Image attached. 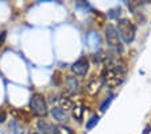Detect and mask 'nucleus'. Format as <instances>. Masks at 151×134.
Returning <instances> with one entry per match:
<instances>
[{"label": "nucleus", "mask_w": 151, "mask_h": 134, "mask_svg": "<svg viewBox=\"0 0 151 134\" xmlns=\"http://www.w3.org/2000/svg\"><path fill=\"white\" fill-rule=\"evenodd\" d=\"M126 69L116 62H111L101 72V81L109 88H116L124 81Z\"/></svg>", "instance_id": "nucleus-1"}, {"label": "nucleus", "mask_w": 151, "mask_h": 134, "mask_svg": "<svg viewBox=\"0 0 151 134\" xmlns=\"http://www.w3.org/2000/svg\"><path fill=\"white\" fill-rule=\"evenodd\" d=\"M116 30H117V33H119L120 38L126 42V43L132 42L134 38H135L136 27H135V25H134L129 19H127V18H123V19H120L119 22H117Z\"/></svg>", "instance_id": "nucleus-2"}, {"label": "nucleus", "mask_w": 151, "mask_h": 134, "mask_svg": "<svg viewBox=\"0 0 151 134\" xmlns=\"http://www.w3.org/2000/svg\"><path fill=\"white\" fill-rule=\"evenodd\" d=\"M105 39H107V43L111 50H113L115 53H122L123 51L122 38H120L119 33L113 25H108L105 27Z\"/></svg>", "instance_id": "nucleus-3"}, {"label": "nucleus", "mask_w": 151, "mask_h": 134, "mask_svg": "<svg viewBox=\"0 0 151 134\" xmlns=\"http://www.w3.org/2000/svg\"><path fill=\"white\" fill-rule=\"evenodd\" d=\"M30 109L31 112L39 118H43L47 115V104L42 93H32L30 100Z\"/></svg>", "instance_id": "nucleus-4"}, {"label": "nucleus", "mask_w": 151, "mask_h": 134, "mask_svg": "<svg viewBox=\"0 0 151 134\" xmlns=\"http://www.w3.org/2000/svg\"><path fill=\"white\" fill-rule=\"evenodd\" d=\"M89 70V60L85 56L80 57L77 61H74L72 64V72L76 76H85Z\"/></svg>", "instance_id": "nucleus-5"}, {"label": "nucleus", "mask_w": 151, "mask_h": 134, "mask_svg": "<svg viewBox=\"0 0 151 134\" xmlns=\"http://www.w3.org/2000/svg\"><path fill=\"white\" fill-rule=\"evenodd\" d=\"M101 85H103L101 77L92 76V77H89V80L86 81V85H85V91H86L89 95H96V93L100 91Z\"/></svg>", "instance_id": "nucleus-6"}, {"label": "nucleus", "mask_w": 151, "mask_h": 134, "mask_svg": "<svg viewBox=\"0 0 151 134\" xmlns=\"http://www.w3.org/2000/svg\"><path fill=\"white\" fill-rule=\"evenodd\" d=\"M66 84V91L69 93H78L81 91V84H80L78 79L74 76H68L65 80Z\"/></svg>", "instance_id": "nucleus-7"}, {"label": "nucleus", "mask_w": 151, "mask_h": 134, "mask_svg": "<svg viewBox=\"0 0 151 134\" xmlns=\"http://www.w3.org/2000/svg\"><path fill=\"white\" fill-rule=\"evenodd\" d=\"M38 129H39V131H41L42 134H54V129H55V126L54 125H51L50 122L45 121V119H39L37 123Z\"/></svg>", "instance_id": "nucleus-8"}, {"label": "nucleus", "mask_w": 151, "mask_h": 134, "mask_svg": "<svg viewBox=\"0 0 151 134\" xmlns=\"http://www.w3.org/2000/svg\"><path fill=\"white\" fill-rule=\"evenodd\" d=\"M51 115L54 117L55 121H60V122H66L68 121V118H69L68 112H66L63 109H61L60 106H55V107L51 109Z\"/></svg>", "instance_id": "nucleus-9"}, {"label": "nucleus", "mask_w": 151, "mask_h": 134, "mask_svg": "<svg viewBox=\"0 0 151 134\" xmlns=\"http://www.w3.org/2000/svg\"><path fill=\"white\" fill-rule=\"evenodd\" d=\"M58 103H60L61 109H63L65 111L66 110H72L74 107V102H73V99L69 95H61L60 99H58Z\"/></svg>", "instance_id": "nucleus-10"}, {"label": "nucleus", "mask_w": 151, "mask_h": 134, "mask_svg": "<svg viewBox=\"0 0 151 134\" xmlns=\"http://www.w3.org/2000/svg\"><path fill=\"white\" fill-rule=\"evenodd\" d=\"M72 111H73V118H74L76 121H81L82 114H84V106H82L81 103H77L72 109Z\"/></svg>", "instance_id": "nucleus-11"}, {"label": "nucleus", "mask_w": 151, "mask_h": 134, "mask_svg": "<svg viewBox=\"0 0 151 134\" xmlns=\"http://www.w3.org/2000/svg\"><path fill=\"white\" fill-rule=\"evenodd\" d=\"M88 42L89 46L92 49H99V45H100V37H99L96 33H91L88 37Z\"/></svg>", "instance_id": "nucleus-12"}, {"label": "nucleus", "mask_w": 151, "mask_h": 134, "mask_svg": "<svg viewBox=\"0 0 151 134\" xmlns=\"http://www.w3.org/2000/svg\"><path fill=\"white\" fill-rule=\"evenodd\" d=\"M54 134H74V131H73L69 126L61 125V126H55V129H54Z\"/></svg>", "instance_id": "nucleus-13"}, {"label": "nucleus", "mask_w": 151, "mask_h": 134, "mask_svg": "<svg viewBox=\"0 0 151 134\" xmlns=\"http://www.w3.org/2000/svg\"><path fill=\"white\" fill-rule=\"evenodd\" d=\"M97 122H99V117H97V115H93V117H92V118L86 122V129H88V130H91L94 125H97Z\"/></svg>", "instance_id": "nucleus-14"}, {"label": "nucleus", "mask_w": 151, "mask_h": 134, "mask_svg": "<svg viewBox=\"0 0 151 134\" xmlns=\"http://www.w3.org/2000/svg\"><path fill=\"white\" fill-rule=\"evenodd\" d=\"M112 98H113V95H111L109 98H107V99L104 100V103H103V104H101L100 110H101V111H103V112L105 111V110H107V107H108V106L111 104V102H112Z\"/></svg>", "instance_id": "nucleus-15"}, {"label": "nucleus", "mask_w": 151, "mask_h": 134, "mask_svg": "<svg viewBox=\"0 0 151 134\" xmlns=\"http://www.w3.org/2000/svg\"><path fill=\"white\" fill-rule=\"evenodd\" d=\"M6 118H7L6 111H4L3 109H0V123H3V122L6 121Z\"/></svg>", "instance_id": "nucleus-16"}, {"label": "nucleus", "mask_w": 151, "mask_h": 134, "mask_svg": "<svg viewBox=\"0 0 151 134\" xmlns=\"http://www.w3.org/2000/svg\"><path fill=\"white\" fill-rule=\"evenodd\" d=\"M28 134H39V133H38L37 130H30L28 131Z\"/></svg>", "instance_id": "nucleus-17"}, {"label": "nucleus", "mask_w": 151, "mask_h": 134, "mask_svg": "<svg viewBox=\"0 0 151 134\" xmlns=\"http://www.w3.org/2000/svg\"><path fill=\"white\" fill-rule=\"evenodd\" d=\"M148 131H150V127H147L145 131H143V134H148Z\"/></svg>", "instance_id": "nucleus-18"}]
</instances>
